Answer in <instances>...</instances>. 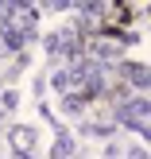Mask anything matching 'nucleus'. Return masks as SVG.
Instances as JSON below:
<instances>
[{"label": "nucleus", "mask_w": 151, "mask_h": 159, "mask_svg": "<svg viewBox=\"0 0 151 159\" xmlns=\"http://www.w3.org/2000/svg\"><path fill=\"white\" fill-rule=\"evenodd\" d=\"M47 54H78V39L74 31H54V35H47Z\"/></svg>", "instance_id": "f257e3e1"}, {"label": "nucleus", "mask_w": 151, "mask_h": 159, "mask_svg": "<svg viewBox=\"0 0 151 159\" xmlns=\"http://www.w3.org/2000/svg\"><path fill=\"white\" fill-rule=\"evenodd\" d=\"M74 155H78V144H74L70 136H58V140L51 144V159H74Z\"/></svg>", "instance_id": "7ed1b4c3"}, {"label": "nucleus", "mask_w": 151, "mask_h": 159, "mask_svg": "<svg viewBox=\"0 0 151 159\" xmlns=\"http://www.w3.org/2000/svg\"><path fill=\"white\" fill-rule=\"evenodd\" d=\"M128 159H147V152H140V148H132V152H128Z\"/></svg>", "instance_id": "39448f33"}, {"label": "nucleus", "mask_w": 151, "mask_h": 159, "mask_svg": "<svg viewBox=\"0 0 151 159\" xmlns=\"http://www.w3.org/2000/svg\"><path fill=\"white\" fill-rule=\"evenodd\" d=\"M12 152L20 159H35V132L31 128H12Z\"/></svg>", "instance_id": "f03ea898"}, {"label": "nucleus", "mask_w": 151, "mask_h": 159, "mask_svg": "<svg viewBox=\"0 0 151 159\" xmlns=\"http://www.w3.org/2000/svg\"><path fill=\"white\" fill-rule=\"evenodd\" d=\"M27 39H31V31H16L12 23L4 27V43H8V51H20V47L27 43Z\"/></svg>", "instance_id": "20e7f679"}, {"label": "nucleus", "mask_w": 151, "mask_h": 159, "mask_svg": "<svg viewBox=\"0 0 151 159\" xmlns=\"http://www.w3.org/2000/svg\"><path fill=\"white\" fill-rule=\"evenodd\" d=\"M0 124H4V113H0Z\"/></svg>", "instance_id": "423d86ee"}]
</instances>
